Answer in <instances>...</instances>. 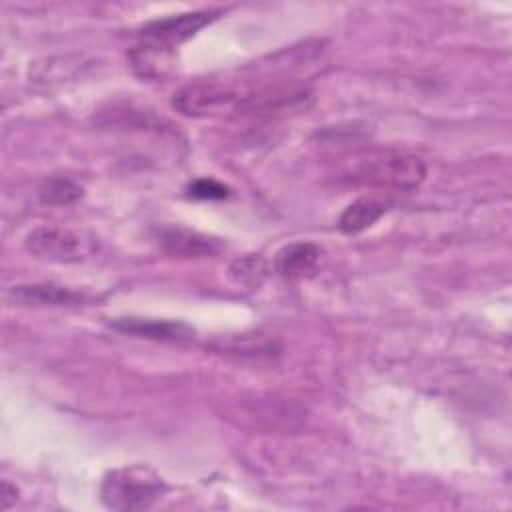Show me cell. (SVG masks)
I'll return each mask as SVG.
<instances>
[{
    "label": "cell",
    "mask_w": 512,
    "mask_h": 512,
    "mask_svg": "<svg viewBox=\"0 0 512 512\" xmlns=\"http://www.w3.org/2000/svg\"><path fill=\"white\" fill-rule=\"evenodd\" d=\"M10 298L28 304V306H72L82 302V294L74 292L72 288L40 282V284H20L10 288Z\"/></svg>",
    "instance_id": "9"
},
{
    "label": "cell",
    "mask_w": 512,
    "mask_h": 512,
    "mask_svg": "<svg viewBox=\"0 0 512 512\" xmlns=\"http://www.w3.org/2000/svg\"><path fill=\"white\" fill-rule=\"evenodd\" d=\"M348 176L356 182L398 190H414L426 176V166L418 156L398 150H374L352 164Z\"/></svg>",
    "instance_id": "2"
},
{
    "label": "cell",
    "mask_w": 512,
    "mask_h": 512,
    "mask_svg": "<svg viewBox=\"0 0 512 512\" xmlns=\"http://www.w3.org/2000/svg\"><path fill=\"white\" fill-rule=\"evenodd\" d=\"M244 92L220 80H196L174 92L172 106L184 116H212L224 110H236Z\"/></svg>",
    "instance_id": "4"
},
{
    "label": "cell",
    "mask_w": 512,
    "mask_h": 512,
    "mask_svg": "<svg viewBox=\"0 0 512 512\" xmlns=\"http://www.w3.org/2000/svg\"><path fill=\"white\" fill-rule=\"evenodd\" d=\"M158 242L160 246L172 254V256H182V258H204V256H214L222 250V242L214 236L200 234L196 230L188 228H162L158 232Z\"/></svg>",
    "instance_id": "7"
},
{
    "label": "cell",
    "mask_w": 512,
    "mask_h": 512,
    "mask_svg": "<svg viewBox=\"0 0 512 512\" xmlns=\"http://www.w3.org/2000/svg\"><path fill=\"white\" fill-rule=\"evenodd\" d=\"M26 250L48 262H78L86 254V242L80 234L62 226H38L26 236Z\"/></svg>",
    "instance_id": "5"
},
{
    "label": "cell",
    "mask_w": 512,
    "mask_h": 512,
    "mask_svg": "<svg viewBox=\"0 0 512 512\" xmlns=\"http://www.w3.org/2000/svg\"><path fill=\"white\" fill-rule=\"evenodd\" d=\"M0 500H2V510H8L14 502H16V498H18V490H16V486H12L8 480H4L2 482V486H0Z\"/></svg>",
    "instance_id": "14"
},
{
    "label": "cell",
    "mask_w": 512,
    "mask_h": 512,
    "mask_svg": "<svg viewBox=\"0 0 512 512\" xmlns=\"http://www.w3.org/2000/svg\"><path fill=\"white\" fill-rule=\"evenodd\" d=\"M320 260V246L312 242H292L276 254V272L286 280H302L314 274Z\"/></svg>",
    "instance_id": "8"
},
{
    "label": "cell",
    "mask_w": 512,
    "mask_h": 512,
    "mask_svg": "<svg viewBox=\"0 0 512 512\" xmlns=\"http://www.w3.org/2000/svg\"><path fill=\"white\" fill-rule=\"evenodd\" d=\"M266 266L260 256H246L240 260H234L230 266V276L244 286H258L264 278Z\"/></svg>",
    "instance_id": "12"
},
{
    "label": "cell",
    "mask_w": 512,
    "mask_h": 512,
    "mask_svg": "<svg viewBox=\"0 0 512 512\" xmlns=\"http://www.w3.org/2000/svg\"><path fill=\"white\" fill-rule=\"evenodd\" d=\"M110 328L136 336V338H146L154 342H172V344H182L190 342L194 338V330L176 320H158V318H136V316H124V318H114L110 322Z\"/></svg>",
    "instance_id": "6"
},
{
    "label": "cell",
    "mask_w": 512,
    "mask_h": 512,
    "mask_svg": "<svg viewBox=\"0 0 512 512\" xmlns=\"http://www.w3.org/2000/svg\"><path fill=\"white\" fill-rule=\"evenodd\" d=\"M230 190L214 178H198L188 186V196L196 200H222L228 198Z\"/></svg>",
    "instance_id": "13"
},
{
    "label": "cell",
    "mask_w": 512,
    "mask_h": 512,
    "mask_svg": "<svg viewBox=\"0 0 512 512\" xmlns=\"http://www.w3.org/2000/svg\"><path fill=\"white\" fill-rule=\"evenodd\" d=\"M164 492V480L146 466L112 470L104 476L100 486V498L104 506L118 512L148 510L162 498Z\"/></svg>",
    "instance_id": "1"
},
{
    "label": "cell",
    "mask_w": 512,
    "mask_h": 512,
    "mask_svg": "<svg viewBox=\"0 0 512 512\" xmlns=\"http://www.w3.org/2000/svg\"><path fill=\"white\" fill-rule=\"evenodd\" d=\"M38 196L44 204L62 206V204H70V202L78 200L82 196V188L74 180H68V178H50L40 186Z\"/></svg>",
    "instance_id": "11"
},
{
    "label": "cell",
    "mask_w": 512,
    "mask_h": 512,
    "mask_svg": "<svg viewBox=\"0 0 512 512\" xmlns=\"http://www.w3.org/2000/svg\"><path fill=\"white\" fill-rule=\"evenodd\" d=\"M220 14L222 10H194L152 20L140 28L142 44L138 46L162 56L212 24Z\"/></svg>",
    "instance_id": "3"
},
{
    "label": "cell",
    "mask_w": 512,
    "mask_h": 512,
    "mask_svg": "<svg viewBox=\"0 0 512 512\" xmlns=\"http://www.w3.org/2000/svg\"><path fill=\"white\" fill-rule=\"evenodd\" d=\"M386 204L376 198H358L352 204L344 208V212L338 218V228L344 234H356L366 228H370L374 222H378L386 214Z\"/></svg>",
    "instance_id": "10"
}]
</instances>
